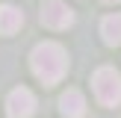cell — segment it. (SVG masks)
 Masks as SVG:
<instances>
[{
  "mask_svg": "<svg viewBox=\"0 0 121 118\" xmlns=\"http://www.w3.org/2000/svg\"><path fill=\"white\" fill-rule=\"evenodd\" d=\"M100 35H104V41L109 47L121 44V15H106L100 21Z\"/></svg>",
  "mask_w": 121,
  "mask_h": 118,
  "instance_id": "52a82bcc",
  "label": "cell"
},
{
  "mask_svg": "<svg viewBox=\"0 0 121 118\" xmlns=\"http://www.w3.org/2000/svg\"><path fill=\"white\" fill-rule=\"evenodd\" d=\"M95 94L104 106H118L121 103V74L115 68H98L92 77Z\"/></svg>",
  "mask_w": 121,
  "mask_h": 118,
  "instance_id": "7a4b0ae2",
  "label": "cell"
},
{
  "mask_svg": "<svg viewBox=\"0 0 121 118\" xmlns=\"http://www.w3.org/2000/svg\"><path fill=\"white\" fill-rule=\"evenodd\" d=\"M35 112V94L30 88H15V92L6 97V115L9 118H30Z\"/></svg>",
  "mask_w": 121,
  "mask_h": 118,
  "instance_id": "277c9868",
  "label": "cell"
},
{
  "mask_svg": "<svg viewBox=\"0 0 121 118\" xmlns=\"http://www.w3.org/2000/svg\"><path fill=\"white\" fill-rule=\"evenodd\" d=\"M41 24L50 30H68L71 24H74V12H71L68 3H62V0H47L44 6H41Z\"/></svg>",
  "mask_w": 121,
  "mask_h": 118,
  "instance_id": "3957f363",
  "label": "cell"
},
{
  "mask_svg": "<svg viewBox=\"0 0 121 118\" xmlns=\"http://www.w3.org/2000/svg\"><path fill=\"white\" fill-rule=\"evenodd\" d=\"M104 3H121V0H104Z\"/></svg>",
  "mask_w": 121,
  "mask_h": 118,
  "instance_id": "ba28073f",
  "label": "cell"
},
{
  "mask_svg": "<svg viewBox=\"0 0 121 118\" xmlns=\"http://www.w3.org/2000/svg\"><path fill=\"white\" fill-rule=\"evenodd\" d=\"M21 24H24L21 9H15L12 3H3V6H0V33H3V35L18 33V30H21Z\"/></svg>",
  "mask_w": 121,
  "mask_h": 118,
  "instance_id": "8992f818",
  "label": "cell"
},
{
  "mask_svg": "<svg viewBox=\"0 0 121 118\" xmlns=\"http://www.w3.org/2000/svg\"><path fill=\"white\" fill-rule=\"evenodd\" d=\"M59 109H62L65 118H83L86 115V97H83L77 88H68V92L59 97Z\"/></svg>",
  "mask_w": 121,
  "mask_h": 118,
  "instance_id": "5b68a950",
  "label": "cell"
},
{
  "mask_svg": "<svg viewBox=\"0 0 121 118\" xmlns=\"http://www.w3.org/2000/svg\"><path fill=\"white\" fill-rule=\"evenodd\" d=\"M30 65H33V74L44 86H56L65 77V71H68V53L56 41H41V44H35L33 56H30Z\"/></svg>",
  "mask_w": 121,
  "mask_h": 118,
  "instance_id": "6da1fadb",
  "label": "cell"
}]
</instances>
